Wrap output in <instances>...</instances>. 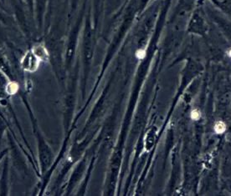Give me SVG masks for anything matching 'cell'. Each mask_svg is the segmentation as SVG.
<instances>
[{"instance_id":"obj_3","label":"cell","mask_w":231,"mask_h":196,"mask_svg":"<svg viewBox=\"0 0 231 196\" xmlns=\"http://www.w3.org/2000/svg\"><path fill=\"white\" fill-rule=\"evenodd\" d=\"M18 90H19V85L15 82H10L6 86V92L10 95H13L14 93H16Z\"/></svg>"},{"instance_id":"obj_1","label":"cell","mask_w":231,"mask_h":196,"mask_svg":"<svg viewBox=\"0 0 231 196\" xmlns=\"http://www.w3.org/2000/svg\"><path fill=\"white\" fill-rule=\"evenodd\" d=\"M39 64V59L33 54V52L27 53L22 59V68L28 72H34L37 70Z\"/></svg>"},{"instance_id":"obj_2","label":"cell","mask_w":231,"mask_h":196,"mask_svg":"<svg viewBox=\"0 0 231 196\" xmlns=\"http://www.w3.org/2000/svg\"><path fill=\"white\" fill-rule=\"evenodd\" d=\"M33 54L38 58L39 60L46 61L49 59V53H48L46 48H44L42 45H36L32 49Z\"/></svg>"},{"instance_id":"obj_7","label":"cell","mask_w":231,"mask_h":196,"mask_svg":"<svg viewBox=\"0 0 231 196\" xmlns=\"http://www.w3.org/2000/svg\"><path fill=\"white\" fill-rule=\"evenodd\" d=\"M229 56H230V58L231 59V49L229 51Z\"/></svg>"},{"instance_id":"obj_4","label":"cell","mask_w":231,"mask_h":196,"mask_svg":"<svg viewBox=\"0 0 231 196\" xmlns=\"http://www.w3.org/2000/svg\"><path fill=\"white\" fill-rule=\"evenodd\" d=\"M226 129V125L223 121H218L214 125V132L217 135H222Z\"/></svg>"},{"instance_id":"obj_6","label":"cell","mask_w":231,"mask_h":196,"mask_svg":"<svg viewBox=\"0 0 231 196\" xmlns=\"http://www.w3.org/2000/svg\"><path fill=\"white\" fill-rule=\"evenodd\" d=\"M145 55H146V52L144 51L143 49H139V50L137 52V54H136V56H137V58H138L139 59H141L145 58Z\"/></svg>"},{"instance_id":"obj_5","label":"cell","mask_w":231,"mask_h":196,"mask_svg":"<svg viewBox=\"0 0 231 196\" xmlns=\"http://www.w3.org/2000/svg\"><path fill=\"white\" fill-rule=\"evenodd\" d=\"M200 118V113L198 109H193V111L191 112V119L193 120H198V119Z\"/></svg>"}]
</instances>
